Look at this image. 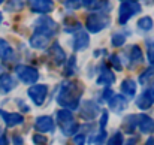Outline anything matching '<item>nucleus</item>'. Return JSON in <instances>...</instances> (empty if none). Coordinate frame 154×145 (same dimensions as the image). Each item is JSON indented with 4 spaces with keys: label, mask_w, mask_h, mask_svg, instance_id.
<instances>
[{
    "label": "nucleus",
    "mask_w": 154,
    "mask_h": 145,
    "mask_svg": "<svg viewBox=\"0 0 154 145\" xmlns=\"http://www.w3.org/2000/svg\"><path fill=\"white\" fill-rule=\"evenodd\" d=\"M0 115L3 117V121L6 123V126H8V127L18 126V124H21V123L24 121L23 115L15 114V112H3V111H0Z\"/></svg>",
    "instance_id": "14"
},
{
    "label": "nucleus",
    "mask_w": 154,
    "mask_h": 145,
    "mask_svg": "<svg viewBox=\"0 0 154 145\" xmlns=\"http://www.w3.org/2000/svg\"><path fill=\"white\" fill-rule=\"evenodd\" d=\"M148 60L154 66V42L153 44H148Z\"/></svg>",
    "instance_id": "29"
},
{
    "label": "nucleus",
    "mask_w": 154,
    "mask_h": 145,
    "mask_svg": "<svg viewBox=\"0 0 154 145\" xmlns=\"http://www.w3.org/2000/svg\"><path fill=\"white\" fill-rule=\"evenodd\" d=\"M12 139H14V144L15 145H24L23 144V138H21L20 135H14V138H12Z\"/></svg>",
    "instance_id": "33"
},
{
    "label": "nucleus",
    "mask_w": 154,
    "mask_h": 145,
    "mask_svg": "<svg viewBox=\"0 0 154 145\" xmlns=\"http://www.w3.org/2000/svg\"><path fill=\"white\" fill-rule=\"evenodd\" d=\"M50 55L52 57V60L55 61V64H61V63L66 61V52L63 51V48H61L57 42L51 45V48H50Z\"/></svg>",
    "instance_id": "18"
},
{
    "label": "nucleus",
    "mask_w": 154,
    "mask_h": 145,
    "mask_svg": "<svg viewBox=\"0 0 154 145\" xmlns=\"http://www.w3.org/2000/svg\"><path fill=\"white\" fill-rule=\"evenodd\" d=\"M24 6V0H9L6 5V11H20Z\"/></svg>",
    "instance_id": "24"
},
{
    "label": "nucleus",
    "mask_w": 154,
    "mask_h": 145,
    "mask_svg": "<svg viewBox=\"0 0 154 145\" xmlns=\"http://www.w3.org/2000/svg\"><path fill=\"white\" fill-rule=\"evenodd\" d=\"M55 30H57V24L48 17H42V18H39L35 23V32H38V33H44V35L52 36L55 33Z\"/></svg>",
    "instance_id": "7"
},
{
    "label": "nucleus",
    "mask_w": 154,
    "mask_h": 145,
    "mask_svg": "<svg viewBox=\"0 0 154 145\" xmlns=\"http://www.w3.org/2000/svg\"><path fill=\"white\" fill-rule=\"evenodd\" d=\"M12 55H14V51L11 48V45L6 41L0 39V58L9 60V58H12Z\"/></svg>",
    "instance_id": "21"
},
{
    "label": "nucleus",
    "mask_w": 154,
    "mask_h": 145,
    "mask_svg": "<svg viewBox=\"0 0 154 145\" xmlns=\"http://www.w3.org/2000/svg\"><path fill=\"white\" fill-rule=\"evenodd\" d=\"M33 142L38 145H44L47 142V139H45V136H41V135H35L33 136Z\"/></svg>",
    "instance_id": "31"
},
{
    "label": "nucleus",
    "mask_w": 154,
    "mask_h": 145,
    "mask_svg": "<svg viewBox=\"0 0 154 145\" xmlns=\"http://www.w3.org/2000/svg\"><path fill=\"white\" fill-rule=\"evenodd\" d=\"M100 112L99 106L94 103V102H90V100H85L82 105H81V109H79V114L82 118L85 120H93L96 118V115Z\"/></svg>",
    "instance_id": "9"
},
{
    "label": "nucleus",
    "mask_w": 154,
    "mask_h": 145,
    "mask_svg": "<svg viewBox=\"0 0 154 145\" xmlns=\"http://www.w3.org/2000/svg\"><path fill=\"white\" fill-rule=\"evenodd\" d=\"M126 145H136V138H132V139H129Z\"/></svg>",
    "instance_id": "35"
},
{
    "label": "nucleus",
    "mask_w": 154,
    "mask_h": 145,
    "mask_svg": "<svg viewBox=\"0 0 154 145\" xmlns=\"http://www.w3.org/2000/svg\"><path fill=\"white\" fill-rule=\"evenodd\" d=\"M138 27L141 29V30H151L153 29V20L150 18V17H142L139 21H138Z\"/></svg>",
    "instance_id": "23"
},
{
    "label": "nucleus",
    "mask_w": 154,
    "mask_h": 145,
    "mask_svg": "<svg viewBox=\"0 0 154 145\" xmlns=\"http://www.w3.org/2000/svg\"><path fill=\"white\" fill-rule=\"evenodd\" d=\"M129 55H130V61L132 63H135V64H141L142 63V52H141V49L138 48L136 45H133L130 48Z\"/></svg>",
    "instance_id": "22"
},
{
    "label": "nucleus",
    "mask_w": 154,
    "mask_h": 145,
    "mask_svg": "<svg viewBox=\"0 0 154 145\" xmlns=\"http://www.w3.org/2000/svg\"><path fill=\"white\" fill-rule=\"evenodd\" d=\"M124 42H126V36L123 33H115L112 36V45L114 47H121Z\"/></svg>",
    "instance_id": "27"
},
{
    "label": "nucleus",
    "mask_w": 154,
    "mask_h": 145,
    "mask_svg": "<svg viewBox=\"0 0 154 145\" xmlns=\"http://www.w3.org/2000/svg\"><path fill=\"white\" fill-rule=\"evenodd\" d=\"M153 78H154V69H148L147 72H144V73L139 76V82H141V84H147V82H150Z\"/></svg>",
    "instance_id": "26"
},
{
    "label": "nucleus",
    "mask_w": 154,
    "mask_h": 145,
    "mask_svg": "<svg viewBox=\"0 0 154 145\" xmlns=\"http://www.w3.org/2000/svg\"><path fill=\"white\" fill-rule=\"evenodd\" d=\"M2 70H3V69H2V66H0V75H3V72H2Z\"/></svg>",
    "instance_id": "38"
},
{
    "label": "nucleus",
    "mask_w": 154,
    "mask_h": 145,
    "mask_svg": "<svg viewBox=\"0 0 154 145\" xmlns=\"http://www.w3.org/2000/svg\"><path fill=\"white\" fill-rule=\"evenodd\" d=\"M3 2H5V0H0V5H2V3H3Z\"/></svg>",
    "instance_id": "40"
},
{
    "label": "nucleus",
    "mask_w": 154,
    "mask_h": 145,
    "mask_svg": "<svg viewBox=\"0 0 154 145\" xmlns=\"http://www.w3.org/2000/svg\"><path fill=\"white\" fill-rule=\"evenodd\" d=\"M75 142H76V145H84V135L76 136V138H75Z\"/></svg>",
    "instance_id": "34"
},
{
    "label": "nucleus",
    "mask_w": 154,
    "mask_h": 145,
    "mask_svg": "<svg viewBox=\"0 0 154 145\" xmlns=\"http://www.w3.org/2000/svg\"><path fill=\"white\" fill-rule=\"evenodd\" d=\"M153 120L148 115H139L136 117V127L142 132V133H150L153 130Z\"/></svg>",
    "instance_id": "16"
},
{
    "label": "nucleus",
    "mask_w": 154,
    "mask_h": 145,
    "mask_svg": "<svg viewBox=\"0 0 154 145\" xmlns=\"http://www.w3.org/2000/svg\"><path fill=\"white\" fill-rule=\"evenodd\" d=\"M153 103H154V79L148 82V85H145L142 93L136 99V105H138L139 109H148V108H151Z\"/></svg>",
    "instance_id": "5"
},
{
    "label": "nucleus",
    "mask_w": 154,
    "mask_h": 145,
    "mask_svg": "<svg viewBox=\"0 0 154 145\" xmlns=\"http://www.w3.org/2000/svg\"><path fill=\"white\" fill-rule=\"evenodd\" d=\"M141 11V5L138 2H124L121 6H120V17H118V21L121 24L127 23L133 15H136L138 12Z\"/></svg>",
    "instance_id": "6"
},
{
    "label": "nucleus",
    "mask_w": 154,
    "mask_h": 145,
    "mask_svg": "<svg viewBox=\"0 0 154 145\" xmlns=\"http://www.w3.org/2000/svg\"><path fill=\"white\" fill-rule=\"evenodd\" d=\"M15 87V79L11 75H0V91L8 93Z\"/></svg>",
    "instance_id": "19"
},
{
    "label": "nucleus",
    "mask_w": 154,
    "mask_h": 145,
    "mask_svg": "<svg viewBox=\"0 0 154 145\" xmlns=\"http://www.w3.org/2000/svg\"><path fill=\"white\" fill-rule=\"evenodd\" d=\"M15 73L20 78V81L24 84H35L39 79V72L35 67H30L26 64H18L15 67Z\"/></svg>",
    "instance_id": "4"
},
{
    "label": "nucleus",
    "mask_w": 154,
    "mask_h": 145,
    "mask_svg": "<svg viewBox=\"0 0 154 145\" xmlns=\"http://www.w3.org/2000/svg\"><path fill=\"white\" fill-rule=\"evenodd\" d=\"M47 93H48V87L47 85H32L29 88V97L33 100L35 105H42L47 99Z\"/></svg>",
    "instance_id": "8"
},
{
    "label": "nucleus",
    "mask_w": 154,
    "mask_h": 145,
    "mask_svg": "<svg viewBox=\"0 0 154 145\" xmlns=\"http://www.w3.org/2000/svg\"><path fill=\"white\" fill-rule=\"evenodd\" d=\"M123 142H124L123 133H121V132H115V133L111 136V139L108 141L106 145H123Z\"/></svg>",
    "instance_id": "25"
},
{
    "label": "nucleus",
    "mask_w": 154,
    "mask_h": 145,
    "mask_svg": "<svg viewBox=\"0 0 154 145\" xmlns=\"http://www.w3.org/2000/svg\"><path fill=\"white\" fill-rule=\"evenodd\" d=\"M112 82H115V75H114L112 70H109L106 66H102L100 73H99V76H97V84H100V85H109V84H112Z\"/></svg>",
    "instance_id": "17"
},
{
    "label": "nucleus",
    "mask_w": 154,
    "mask_h": 145,
    "mask_svg": "<svg viewBox=\"0 0 154 145\" xmlns=\"http://www.w3.org/2000/svg\"><path fill=\"white\" fill-rule=\"evenodd\" d=\"M88 44H90L88 35L82 30H78L73 36V48H75V51H84L88 47Z\"/></svg>",
    "instance_id": "12"
},
{
    "label": "nucleus",
    "mask_w": 154,
    "mask_h": 145,
    "mask_svg": "<svg viewBox=\"0 0 154 145\" xmlns=\"http://www.w3.org/2000/svg\"><path fill=\"white\" fill-rule=\"evenodd\" d=\"M2 20H3V17H2V14H0V23H2Z\"/></svg>",
    "instance_id": "39"
},
{
    "label": "nucleus",
    "mask_w": 154,
    "mask_h": 145,
    "mask_svg": "<svg viewBox=\"0 0 154 145\" xmlns=\"http://www.w3.org/2000/svg\"><path fill=\"white\" fill-rule=\"evenodd\" d=\"M145 145H154V138H150V139L147 141V144Z\"/></svg>",
    "instance_id": "36"
},
{
    "label": "nucleus",
    "mask_w": 154,
    "mask_h": 145,
    "mask_svg": "<svg viewBox=\"0 0 154 145\" xmlns=\"http://www.w3.org/2000/svg\"><path fill=\"white\" fill-rule=\"evenodd\" d=\"M84 3V6L87 8H96L97 6V0H81Z\"/></svg>",
    "instance_id": "32"
},
{
    "label": "nucleus",
    "mask_w": 154,
    "mask_h": 145,
    "mask_svg": "<svg viewBox=\"0 0 154 145\" xmlns=\"http://www.w3.org/2000/svg\"><path fill=\"white\" fill-rule=\"evenodd\" d=\"M109 106L117 114L118 112H123L126 109V106H127V99L124 96H121V94H114V96H111V99H109Z\"/></svg>",
    "instance_id": "13"
},
{
    "label": "nucleus",
    "mask_w": 154,
    "mask_h": 145,
    "mask_svg": "<svg viewBox=\"0 0 154 145\" xmlns=\"http://www.w3.org/2000/svg\"><path fill=\"white\" fill-rule=\"evenodd\" d=\"M109 61H111V66H112L115 70H121V69H123V66H121V63H120V58H118L117 55H111V57H109Z\"/></svg>",
    "instance_id": "28"
},
{
    "label": "nucleus",
    "mask_w": 154,
    "mask_h": 145,
    "mask_svg": "<svg viewBox=\"0 0 154 145\" xmlns=\"http://www.w3.org/2000/svg\"><path fill=\"white\" fill-rule=\"evenodd\" d=\"M121 91H123L124 97H133L136 94V82L132 79H126L121 84Z\"/></svg>",
    "instance_id": "20"
},
{
    "label": "nucleus",
    "mask_w": 154,
    "mask_h": 145,
    "mask_svg": "<svg viewBox=\"0 0 154 145\" xmlns=\"http://www.w3.org/2000/svg\"><path fill=\"white\" fill-rule=\"evenodd\" d=\"M109 23H111V18L106 14L96 12V14H91L87 17V29L91 33H97L103 29H106L109 26Z\"/></svg>",
    "instance_id": "3"
},
{
    "label": "nucleus",
    "mask_w": 154,
    "mask_h": 145,
    "mask_svg": "<svg viewBox=\"0 0 154 145\" xmlns=\"http://www.w3.org/2000/svg\"><path fill=\"white\" fill-rule=\"evenodd\" d=\"M57 124L66 136H70L78 130V123L75 121L72 112L67 109H60L57 112Z\"/></svg>",
    "instance_id": "2"
},
{
    "label": "nucleus",
    "mask_w": 154,
    "mask_h": 145,
    "mask_svg": "<svg viewBox=\"0 0 154 145\" xmlns=\"http://www.w3.org/2000/svg\"><path fill=\"white\" fill-rule=\"evenodd\" d=\"M29 6L33 12L38 14H48L54 9L52 0H29Z\"/></svg>",
    "instance_id": "10"
},
{
    "label": "nucleus",
    "mask_w": 154,
    "mask_h": 145,
    "mask_svg": "<svg viewBox=\"0 0 154 145\" xmlns=\"http://www.w3.org/2000/svg\"><path fill=\"white\" fill-rule=\"evenodd\" d=\"M64 5L70 9H76V8H79V0H66Z\"/></svg>",
    "instance_id": "30"
},
{
    "label": "nucleus",
    "mask_w": 154,
    "mask_h": 145,
    "mask_svg": "<svg viewBox=\"0 0 154 145\" xmlns=\"http://www.w3.org/2000/svg\"><path fill=\"white\" fill-rule=\"evenodd\" d=\"M123 2H136V0H123Z\"/></svg>",
    "instance_id": "37"
},
{
    "label": "nucleus",
    "mask_w": 154,
    "mask_h": 145,
    "mask_svg": "<svg viewBox=\"0 0 154 145\" xmlns=\"http://www.w3.org/2000/svg\"><path fill=\"white\" fill-rule=\"evenodd\" d=\"M81 85L73 82V81H67L63 82V85L60 87L57 102L60 106H63L64 109L70 111V109H76L79 106V99H81Z\"/></svg>",
    "instance_id": "1"
},
{
    "label": "nucleus",
    "mask_w": 154,
    "mask_h": 145,
    "mask_svg": "<svg viewBox=\"0 0 154 145\" xmlns=\"http://www.w3.org/2000/svg\"><path fill=\"white\" fill-rule=\"evenodd\" d=\"M35 127L36 130H39L41 133H48V132H52L55 124H54V120L48 115H42V117H38L36 123H35Z\"/></svg>",
    "instance_id": "11"
},
{
    "label": "nucleus",
    "mask_w": 154,
    "mask_h": 145,
    "mask_svg": "<svg viewBox=\"0 0 154 145\" xmlns=\"http://www.w3.org/2000/svg\"><path fill=\"white\" fill-rule=\"evenodd\" d=\"M50 38H51V36H48V35L35 32V35L30 38V45H32L33 48H38V49L45 48V47L48 45V42H50Z\"/></svg>",
    "instance_id": "15"
}]
</instances>
